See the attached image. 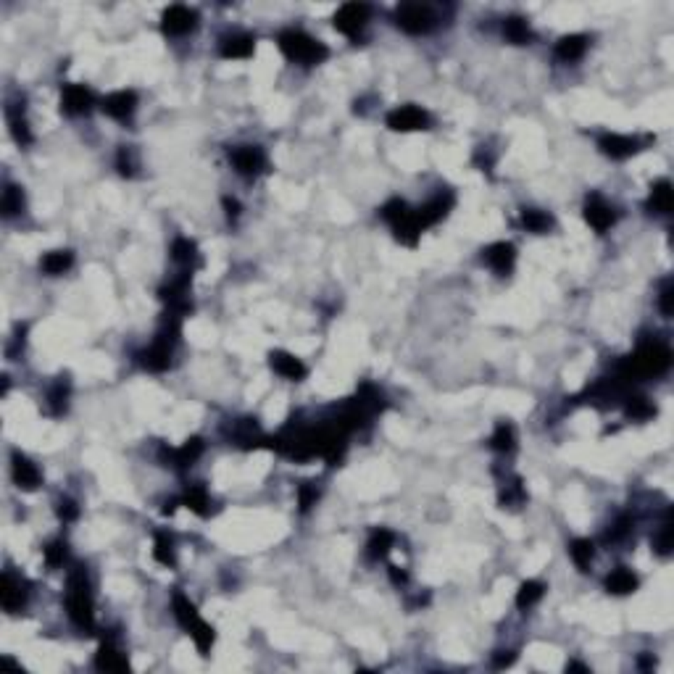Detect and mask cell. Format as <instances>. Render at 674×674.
<instances>
[{"mask_svg":"<svg viewBox=\"0 0 674 674\" xmlns=\"http://www.w3.org/2000/svg\"><path fill=\"white\" fill-rule=\"evenodd\" d=\"M22 206H24L22 190L8 185V187L3 190V213H6V216H13V213L22 211Z\"/></svg>","mask_w":674,"mask_h":674,"instance_id":"cell-34","label":"cell"},{"mask_svg":"<svg viewBox=\"0 0 674 674\" xmlns=\"http://www.w3.org/2000/svg\"><path fill=\"white\" fill-rule=\"evenodd\" d=\"M90 106H93V95H90V90H84L82 84L63 87V111L66 114H84Z\"/></svg>","mask_w":674,"mask_h":674,"instance_id":"cell-15","label":"cell"},{"mask_svg":"<svg viewBox=\"0 0 674 674\" xmlns=\"http://www.w3.org/2000/svg\"><path fill=\"white\" fill-rule=\"evenodd\" d=\"M669 548H672V519L666 516V521L661 524V533H659V537H656V551L666 556Z\"/></svg>","mask_w":674,"mask_h":674,"instance_id":"cell-40","label":"cell"},{"mask_svg":"<svg viewBox=\"0 0 674 674\" xmlns=\"http://www.w3.org/2000/svg\"><path fill=\"white\" fill-rule=\"evenodd\" d=\"M395 24L408 35H427L435 26V13H432L429 6L408 3V6H401L395 11Z\"/></svg>","mask_w":674,"mask_h":674,"instance_id":"cell-4","label":"cell"},{"mask_svg":"<svg viewBox=\"0 0 674 674\" xmlns=\"http://www.w3.org/2000/svg\"><path fill=\"white\" fill-rule=\"evenodd\" d=\"M190 635H192V640H195V645H198V651L206 656V653L211 651V645H213V629L206 625V622H198L195 627L190 629Z\"/></svg>","mask_w":674,"mask_h":674,"instance_id":"cell-31","label":"cell"},{"mask_svg":"<svg viewBox=\"0 0 674 674\" xmlns=\"http://www.w3.org/2000/svg\"><path fill=\"white\" fill-rule=\"evenodd\" d=\"M171 253H174V261L182 263V266H187V269L198 266V248H195V243H190L187 237H179Z\"/></svg>","mask_w":674,"mask_h":674,"instance_id":"cell-26","label":"cell"},{"mask_svg":"<svg viewBox=\"0 0 674 674\" xmlns=\"http://www.w3.org/2000/svg\"><path fill=\"white\" fill-rule=\"evenodd\" d=\"M648 208L656 213L672 211V185H669V179H661V182L653 185L651 198H648Z\"/></svg>","mask_w":674,"mask_h":674,"instance_id":"cell-20","label":"cell"},{"mask_svg":"<svg viewBox=\"0 0 674 674\" xmlns=\"http://www.w3.org/2000/svg\"><path fill=\"white\" fill-rule=\"evenodd\" d=\"M279 47L290 61L303 63V66H314L327 59V47L321 45L319 40L308 37L306 32H298V29H287L279 35Z\"/></svg>","mask_w":674,"mask_h":674,"instance_id":"cell-2","label":"cell"},{"mask_svg":"<svg viewBox=\"0 0 674 674\" xmlns=\"http://www.w3.org/2000/svg\"><path fill=\"white\" fill-rule=\"evenodd\" d=\"M388 127L395 132H414L429 127V114L419 106H401L388 116Z\"/></svg>","mask_w":674,"mask_h":674,"instance_id":"cell-6","label":"cell"},{"mask_svg":"<svg viewBox=\"0 0 674 674\" xmlns=\"http://www.w3.org/2000/svg\"><path fill=\"white\" fill-rule=\"evenodd\" d=\"M672 293H674L672 282H666L661 287V311H664V316H672Z\"/></svg>","mask_w":674,"mask_h":674,"instance_id":"cell-44","label":"cell"},{"mask_svg":"<svg viewBox=\"0 0 674 674\" xmlns=\"http://www.w3.org/2000/svg\"><path fill=\"white\" fill-rule=\"evenodd\" d=\"M98 669H106V672H127L130 661L114 648V645H103L98 653Z\"/></svg>","mask_w":674,"mask_h":674,"instance_id":"cell-21","label":"cell"},{"mask_svg":"<svg viewBox=\"0 0 674 674\" xmlns=\"http://www.w3.org/2000/svg\"><path fill=\"white\" fill-rule=\"evenodd\" d=\"M629 533V519H619L616 521V527L608 533V540H622L625 535Z\"/></svg>","mask_w":674,"mask_h":674,"instance_id":"cell-45","label":"cell"},{"mask_svg":"<svg viewBox=\"0 0 674 674\" xmlns=\"http://www.w3.org/2000/svg\"><path fill=\"white\" fill-rule=\"evenodd\" d=\"M606 588H608L611 592H616V595H625V592H632L635 588H638V580H635V574H632L629 569H616V572L608 574Z\"/></svg>","mask_w":674,"mask_h":674,"instance_id":"cell-22","label":"cell"},{"mask_svg":"<svg viewBox=\"0 0 674 674\" xmlns=\"http://www.w3.org/2000/svg\"><path fill=\"white\" fill-rule=\"evenodd\" d=\"M506 653H509V656H498V666H509V664L511 661H514V653H511V651H506Z\"/></svg>","mask_w":674,"mask_h":674,"instance_id":"cell-49","label":"cell"},{"mask_svg":"<svg viewBox=\"0 0 674 674\" xmlns=\"http://www.w3.org/2000/svg\"><path fill=\"white\" fill-rule=\"evenodd\" d=\"M135 106H137V95L130 93V90H121V93L108 95L106 100H103V111H106L111 118H118V121L130 118Z\"/></svg>","mask_w":674,"mask_h":674,"instance_id":"cell-11","label":"cell"},{"mask_svg":"<svg viewBox=\"0 0 674 674\" xmlns=\"http://www.w3.org/2000/svg\"><path fill=\"white\" fill-rule=\"evenodd\" d=\"M155 561L164 567H174V543L169 535H158L155 537Z\"/></svg>","mask_w":674,"mask_h":674,"instance_id":"cell-32","label":"cell"},{"mask_svg":"<svg viewBox=\"0 0 674 674\" xmlns=\"http://www.w3.org/2000/svg\"><path fill=\"white\" fill-rule=\"evenodd\" d=\"M485 259L498 274H506V272H511V266H514L516 250H514V245H511V243H496V245H490V248H487Z\"/></svg>","mask_w":674,"mask_h":674,"instance_id":"cell-14","label":"cell"},{"mask_svg":"<svg viewBox=\"0 0 674 674\" xmlns=\"http://www.w3.org/2000/svg\"><path fill=\"white\" fill-rule=\"evenodd\" d=\"M298 496H300V509L308 511L311 506H314V500H316V496H319V493H316V487L311 485V482H306V485L300 487V493H298Z\"/></svg>","mask_w":674,"mask_h":674,"instance_id":"cell-43","label":"cell"},{"mask_svg":"<svg viewBox=\"0 0 674 674\" xmlns=\"http://www.w3.org/2000/svg\"><path fill=\"white\" fill-rule=\"evenodd\" d=\"M392 543H395V535L388 533V530H377L369 540V556L372 558H385L390 553Z\"/></svg>","mask_w":674,"mask_h":674,"instance_id":"cell-27","label":"cell"},{"mask_svg":"<svg viewBox=\"0 0 674 674\" xmlns=\"http://www.w3.org/2000/svg\"><path fill=\"white\" fill-rule=\"evenodd\" d=\"M627 414L632 419H648L653 414V406L645 398H629L627 403Z\"/></svg>","mask_w":674,"mask_h":674,"instance_id":"cell-39","label":"cell"},{"mask_svg":"<svg viewBox=\"0 0 674 674\" xmlns=\"http://www.w3.org/2000/svg\"><path fill=\"white\" fill-rule=\"evenodd\" d=\"M521 224L530 232H545L551 227V216H545L543 211H524L521 213Z\"/></svg>","mask_w":674,"mask_h":674,"instance_id":"cell-36","label":"cell"},{"mask_svg":"<svg viewBox=\"0 0 674 674\" xmlns=\"http://www.w3.org/2000/svg\"><path fill=\"white\" fill-rule=\"evenodd\" d=\"M253 53V37L250 35H232L222 40V56L224 59H248Z\"/></svg>","mask_w":674,"mask_h":674,"instance_id":"cell-18","label":"cell"},{"mask_svg":"<svg viewBox=\"0 0 674 674\" xmlns=\"http://www.w3.org/2000/svg\"><path fill=\"white\" fill-rule=\"evenodd\" d=\"M43 272L45 274H63L71 266V253L69 250H53L43 259Z\"/></svg>","mask_w":674,"mask_h":674,"instance_id":"cell-28","label":"cell"},{"mask_svg":"<svg viewBox=\"0 0 674 674\" xmlns=\"http://www.w3.org/2000/svg\"><path fill=\"white\" fill-rule=\"evenodd\" d=\"M672 364V353L669 348L659 340L640 345V351L635 355H629L627 361L619 367V379L622 382H632V379H645L653 374H661Z\"/></svg>","mask_w":674,"mask_h":674,"instance_id":"cell-1","label":"cell"},{"mask_svg":"<svg viewBox=\"0 0 674 674\" xmlns=\"http://www.w3.org/2000/svg\"><path fill=\"white\" fill-rule=\"evenodd\" d=\"M540 598H543V582H524L519 588V592H516V606L519 608H530Z\"/></svg>","mask_w":674,"mask_h":674,"instance_id":"cell-30","label":"cell"},{"mask_svg":"<svg viewBox=\"0 0 674 674\" xmlns=\"http://www.w3.org/2000/svg\"><path fill=\"white\" fill-rule=\"evenodd\" d=\"M13 482L24 490H35L40 485V472L29 459H24L22 453H13Z\"/></svg>","mask_w":674,"mask_h":674,"instance_id":"cell-12","label":"cell"},{"mask_svg":"<svg viewBox=\"0 0 674 674\" xmlns=\"http://www.w3.org/2000/svg\"><path fill=\"white\" fill-rule=\"evenodd\" d=\"M224 206H227V213H229V216H237V213H240V203L232 201V198H224Z\"/></svg>","mask_w":674,"mask_h":674,"instance_id":"cell-47","label":"cell"},{"mask_svg":"<svg viewBox=\"0 0 674 674\" xmlns=\"http://www.w3.org/2000/svg\"><path fill=\"white\" fill-rule=\"evenodd\" d=\"M24 598H26V592H24L22 582L16 580V577H11V574H6L3 582H0V604H3V608L6 611L22 608Z\"/></svg>","mask_w":674,"mask_h":674,"instance_id":"cell-16","label":"cell"},{"mask_svg":"<svg viewBox=\"0 0 674 674\" xmlns=\"http://www.w3.org/2000/svg\"><path fill=\"white\" fill-rule=\"evenodd\" d=\"M369 19V6L364 3H345L340 11L335 13V29L348 37H355Z\"/></svg>","mask_w":674,"mask_h":674,"instance_id":"cell-5","label":"cell"},{"mask_svg":"<svg viewBox=\"0 0 674 674\" xmlns=\"http://www.w3.org/2000/svg\"><path fill=\"white\" fill-rule=\"evenodd\" d=\"M390 577H392V582H406V574L398 572V567H390Z\"/></svg>","mask_w":674,"mask_h":674,"instance_id":"cell-48","label":"cell"},{"mask_svg":"<svg viewBox=\"0 0 674 674\" xmlns=\"http://www.w3.org/2000/svg\"><path fill=\"white\" fill-rule=\"evenodd\" d=\"M450 206H453V195H450V192H445V195H438L435 201H429L427 206H422V208H416V211H414L416 229L422 232V229H427V227L438 224L440 219L448 213Z\"/></svg>","mask_w":674,"mask_h":674,"instance_id":"cell-8","label":"cell"},{"mask_svg":"<svg viewBox=\"0 0 674 674\" xmlns=\"http://www.w3.org/2000/svg\"><path fill=\"white\" fill-rule=\"evenodd\" d=\"M572 558L580 569H588L592 561V543L590 540H574L572 543Z\"/></svg>","mask_w":674,"mask_h":674,"instance_id":"cell-35","label":"cell"},{"mask_svg":"<svg viewBox=\"0 0 674 674\" xmlns=\"http://www.w3.org/2000/svg\"><path fill=\"white\" fill-rule=\"evenodd\" d=\"M585 47H588V37L585 35H567L558 40L556 56L561 61H577V59H582Z\"/></svg>","mask_w":674,"mask_h":674,"instance_id":"cell-19","label":"cell"},{"mask_svg":"<svg viewBox=\"0 0 674 674\" xmlns=\"http://www.w3.org/2000/svg\"><path fill=\"white\" fill-rule=\"evenodd\" d=\"M59 516L63 521H74L77 516H79V509L74 506V500L63 498V500H59Z\"/></svg>","mask_w":674,"mask_h":674,"instance_id":"cell-42","label":"cell"},{"mask_svg":"<svg viewBox=\"0 0 674 674\" xmlns=\"http://www.w3.org/2000/svg\"><path fill=\"white\" fill-rule=\"evenodd\" d=\"M66 608L69 616L74 619V625L82 629H93V598H90V585L84 577L82 569L69 574V595H66Z\"/></svg>","mask_w":674,"mask_h":674,"instance_id":"cell-3","label":"cell"},{"mask_svg":"<svg viewBox=\"0 0 674 674\" xmlns=\"http://www.w3.org/2000/svg\"><path fill=\"white\" fill-rule=\"evenodd\" d=\"M272 367H274V372L284 379H303L306 377V367L298 361L296 355L282 353V351L272 353Z\"/></svg>","mask_w":674,"mask_h":674,"instance_id":"cell-17","label":"cell"},{"mask_svg":"<svg viewBox=\"0 0 674 674\" xmlns=\"http://www.w3.org/2000/svg\"><path fill=\"white\" fill-rule=\"evenodd\" d=\"M174 614H177L179 625H182L185 629L195 627V625L201 622V616H198V611H195V606L190 604L182 592H177V595H174Z\"/></svg>","mask_w":674,"mask_h":674,"instance_id":"cell-25","label":"cell"},{"mask_svg":"<svg viewBox=\"0 0 674 674\" xmlns=\"http://www.w3.org/2000/svg\"><path fill=\"white\" fill-rule=\"evenodd\" d=\"M493 448L496 450H500V453H509V450H514V427L511 424H498V429H496V435H493Z\"/></svg>","mask_w":674,"mask_h":674,"instance_id":"cell-33","label":"cell"},{"mask_svg":"<svg viewBox=\"0 0 674 674\" xmlns=\"http://www.w3.org/2000/svg\"><path fill=\"white\" fill-rule=\"evenodd\" d=\"M201 450H203V443L198 438H192V440H187L182 448L169 450V459L174 461V466H187V464H192L198 456H201Z\"/></svg>","mask_w":674,"mask_h":674,"instance_id":"cell-24","label":"cell"},{"mask_svg":"<svg viewBox=\"0 0 674 674\" xmlns=\"http://www.w3.org/2000/svg\"><path fill=\"white\" fill-rule=\"evenodd\" d=\"M45 561L47 567H61L66 561V543L63 540H56L45 548Z\"/></svg>","mask_w":674,"mask_h":674,"instance_id":"cell-37","label":"cell"},{"mask_svg":"<svg viewBox=\"0 0 674 674\" xmlns=\"http://www.w3.org/2000/svg\"><path fill=\"white\" fill-rule=\"evenodd\" d=\"M229 155H232L235 169L240 171V174H245V177L259 174L261 169L266 166V155H263V151L256 148V145H240V148H235Z\"/></svg>","mask_w":674,"mask_h":674,"instance_id":"cell-7","label":"cell"},{"mask_svg":"<svg viewBox=\"0 0 674 674\" xmlns=\"http://www.w3.org/2000/svg\"><path fill=\"white\" fill-rule=\"evenodd\" d=\"M118 166H121L124 174H132V158L127 153V148H121V153H118Z\"/></svg>","mask_w":674,"mask_h":674,"instance_id":"cell-46","label":"cell"},{"mask_svg":"<svg viewBox=\"0 0 674 674\" xmlns=\"http://www.w3.org/2000/svg\"><path fill=\"white\" fill-rule=\"evenodd\" d=\"M195 11H190L187 6H171L164 11V32L166 35H187L195 26Z\"/></svg>","mask_w":674,"mask_h":674,"instance_id":"cell-10","label":"cell"},{"mask_svg":"<svg viewBox=\"0 0 674 674\" xmlns=\"http://www.w3.org/2000/svg\"><path fill=\"white\" fill-rule=\"evenodd\" d=\"M66 398H69V385L61 379L59 385L50 390V406H53V414H61L66 408Z\"/></svg>","mask_w":674,"mask_h":674,"instance_id":"cell-38","label":"cell"},{"mask_svg":"<svg viewBox=\"0 0 674 674\" xmlns=\"http://www.w3.org/2000/svg\"><path fill=\"white\" fill-rule=\"evenodd\" d=\"M585 219H588V224H590L595 232H606L608 227L614 224V208H611L604 198L590 195L588 203H585Z\"/></svg>","mask_w":674,"mask_h":674,"instance_id":"cell-9","label":"cell"},{"mask_svg":"<svg viewBox=\"0 0 674 674\" xmlns=\"http://www.w3.org/2000/svg\"><path fill=\"white\" fill-rule=\"evenodd\" d=\"M601 148L611 158H629L632 153H638V140H632L627 135H606L601 137Z\"/></svg>","mask_w":674,"mask_h":674,"instance_id":"cell-13","label":"cell"},{"mask_svg":"<svg viewBox=\"0 0 674 674\" xmlns=\"http://www.w3.org/2000/svg\"><path fill=\"white\" fill-rule=\"evenodd\" d=\"M208 503H211V500H208V493H206L201 485H192L187 493H185V506L192 509L195 514H201V516L208 514Z\"/></svg>","mask_w":674,"mask_h":674,"instance_id":"cell-29","label":"cell"},{"mask_svg":"<svg viewBox=\"0 0 674 674\" xmlns=\"http://www.w3.org/2000/svg\"><path fill=\"white\" fill-rule=\"evenodd\" d=\"M503 35H506V40H509V43L524 45V43H530L533 32H530V26H527V22H524V19H519V16H511V19H506V22H503Z\"/></svg>","mask_w":674,"mask_h":674,"instance_id":"cell-23","label":"cell"},{"mask_svg":"<svg viewBox=\"0 0 674 674\" xmlns=\"http://www.w3.org/2000/svg\"><path fill=\"white\" fill-rule=\"evenodd\" d=\"M11 132H13V137H16V142H26L32 140V135H29V130H26V121H24L19 114H11Z\"/></svg>","mask_w":674,"mask_h":674,"instance_id":"cell-41","label":"cell"}]
</instances>
